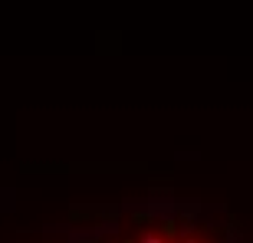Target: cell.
Masks as SVG:
<instances>
[{
  "label": "cell",
  "instance_id": "cell-1",
  "mask_svg": "<svg viewBox=\"0 0 253 243\" xmlns=\"http://www.w3.org/2000/svg\"><path fill=\"white\" fill-rule=\"evenodd\" d=\"M122 234V224L119 220H102L95 227H63L59 237L66 243H99L102 237H119Z\"/></svg>",
  "mask_w": 253,
  "mask_h": 243
},
{
  "label": "cell",
  "instance_id": "cell-2",
  "mask_svg": "<svg viewBox=\"0 0 253 243\" xmlns=\"http://www.w3.org/2000/svg\"><path fill=\"white\" fill-rule=\"evenodd\" d=\"M138 243H171L168 237H161V234H141Z\"/></svg>",
  "mask_w": 253,
  "mask_h": 243
},
{
  "label": "cell",
  "instance_id": "cell-3",
  "mask_svg": "<svg viewBox=\"0 0 253 243\" xmlns=\"http://www.w3.org/2000/svg\"><path fill=\"white\" fill-rule=\"evenodd\" d=\"M178 158H181V161H197V151H181Z\"/></svg>",
  "mask_w": 253,
  "mask_h": 243
}]
</instances>
